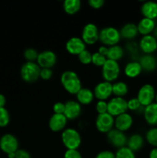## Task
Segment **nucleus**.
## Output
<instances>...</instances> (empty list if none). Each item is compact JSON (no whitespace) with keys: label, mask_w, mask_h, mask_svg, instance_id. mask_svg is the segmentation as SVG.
Masks as SVG:
<instances>
[{"label":"nucleus","mask_w":157,"mask_h":158,"mask_svg":"<svg viewBox=\"0 0 157 158\" xmlns=\"http://www.w3.org/2000/svg\"><path fill=\"white\" fill-rule=\"evenodd\" d=\"M60 83L63 89L71 95H75L83 87L81 79L75 71L67 69L60 76Z\"/></svg>","instance_id":"f257e3e1"},{"label":"nucleus","mask_w":157,"mask_h":158,"mask_svg":"<svg viewBox=\"0 0 157 158\" xmlns=\"http://www.w3.org/2000/svg\"><path fill=\"white\" fill-rule=\"evenodd\" d=\"M61 141L66 150H78L82 144V136L74 127H66L61 132Z\"/></svg>","instance_id":"f03ea898"},{"label":"nucleus","mask_w":157,"mask_h":158,"mask_svg":"<svg viewBox=\"0 0 157 158\" xmlns=\"http://www.w3.org/2000/svg\"><path fill=\"white\" fill-rule=\"evenodd\" d=\"M121 40L119 29L114 26H106L99 29V42H100L102 45L112 46L119 44Z\"/></svg>","instance_id":"7ed1b4c3"},{"label":"nucleus","mask_w":157,"mask_h":158,"mask_svg":"<svg viewBox=\"0 0 157 158\" xmlns=\"http://www.w3.org/2000/svg\"><path fill=\"white\" fill-rule=\"evenodd\" d=\"M41 67L36 62H25L20 68V77L26 83H32L39 79Z\"/></svg>","instance_id":"20e7f679"},{"label":"nucleus","mask_w":157,"mask_h":158,"mask_svg":"<svg viewBox=\"0 0 157 158\" xmlns=\"http://www.w3.org/2000/svg\"><path fill=\"white\" fill-rule=\"evenodd\" d=\"M121 73V67L119 62L108 60L101 68V74L103 80L114 83L117 81Z\"/></svg>","instance_id":"39448f33"},{"label":"nucleus","mask_w":157,"mask_h":158,"mask_svg":"<svg viewBox=\"0 0 157 158\" xmlns=\"http://www.w3.org/2000/svg\"><path fill=\"white\" fill-rule=\"evenodd\" d=\"M155 94L156 91L155 87L150 83H145L140 86L137 91L136 98L139 101L140 104L145 107L155 102Z\"/></svg>","instance_id":"423d86ee"},{"label":"nucleus","mask_w":157,"mask_h":158,"mask_svg":"<svg viewBox=\"0 0 157 158\" xmlns=\"http://www.w3.org/2000/svg\"><path fill=\"white\" fill-rule=\"evenodd\" d=\"M99 29L93 23H88L83 26L81 32V39L86 45L92 46L99 42Z\"/></svg>","instance_id":"0eeeda50"},{"label":"nucleus","mask_w":157,"mask_h":158,"mask_svg":"<svg viewBox=\"0 0 157 158\" xmlns=\"http://www.w3.org/2000/svg\"><path fill=\"white\" fill-rule=\"evenodd\" d=\"M108 112L115 117L122 114L128 112L127 100L125 97H112L108 100Z\"/></svg>","instance_id":"6e6552de"},{"label":"nucleus","mask_w":157,"mask_h":158,"mask_svg":"<svg viewBox=\"0 0 157 158\" xmlns=\"http://www.w3.org/2000/svg\"><path fill=\"white\" fill-rule=\"evenodd\" d=\"M115 117L109 113L103 114H97L95 120V127L97 131L101 134H107L114 128Z\"/></svg>","instance_id":"1a4fd4ad"},{"label":"nucleus","mask_w":157,"mask_h":158,"mask_svg":"<svg viewBox=\"0 0 157 158\" xmlns=\"http://www.w3.org/2000/svg\"><path fill=\"white\" fill-rule=\"evenodd\" d=\"M19 149V142L14 134H5L0 137V150L6 154L15 153Z\"/></svg>","instance_id":"9d476101"},{"label":"nucleus","mask_w":157,"mask_h":158,"mask_svg":"<svg viewBox=\"0 0 157 158\" xmlns=\"http://www.w3.org/2000/svg\"><path fill=\"white\" fill-rule=\"evenodd\" d=\"M92 90L97 100L107 101L112 96V83L102 80L95 85Z\"/></svg>","instance_id":"9b49d317"},{"label":"nucleus","mask_w":157,"mask_h":158,"mask_svg":"<svg viewBox=\"0 0 157 158\" xmlns=\"http://www.w3.org/2000/svg\"><path fill=\"white\" fill-rule=\"evenodd\" d=\"M106 140L111 146L119 149V148L126 146L128 136L126 133L122 132L115 128H113L106 134Z\"/></svg>","instance_id":"f8f14e48"},{"label":"nucleus","mask_w":157,"mask_h":158,"mask_svg":"<svg viewBox=\"0 0 157 158\" xmlns=\"http://www.w3.org/2000/svg\"><path fill=\"white\" fill-rule=\"evenodd\" d=\"M36 63L41 68L52 69L57 63V55L54 51L46 49L38 52Z\"/></svg>","instance_id":"ddd939ff"},{"label":"nucleus","mask_w":157,"mask_h":158,"mask_svg":"<svg viewBox=\"0 0 157 158\" xmlns=\"http://www.w3.org/2000/svg\"><path fill=\"white\" fill-rule=\"evenodd\" d=\"M68 119L64 114H52L48 121L49 130L54 133H61L64 131L68 125Z\"/></svg>","instance_id":"4468645a"},{"label":"nucleus","mask_w":157,"mask_h":158,"mask_svg":"<svg viewBox=\"0 0 157 158\" xmlns=\"http://www.w3.org/2000/svg\"><path fill=\"white\" fill-rule=\"evenodd\" d=\"M83 106L76 100H69L65 102L64 115L68 120H75L81 116Z\"/></svg>","instance_id":"2eb2a0df"},{"label":"nucleus","mask_w":157,"mask_h":158,"mask_svg":"<svg viewBox=\"0 0 157 158\" xmlns=\"http://www.w3.org/2000/svg\"><path fill=\"white\" fill-rule=\"evenodd\" d=\"M134 124V119L132 114L126 112L115 117V125L114 128L126 133L132 127Z\"/></svg>","instance_id":"dca6fc26"},{"label":"nucleus","mask_w":157,"mask_h":158,"mask_svg":"<svg viewBox=\"0 0 157 158\" xmlns=\"http://www.w3.org/2000/svg\"><path fill=\"white\" fill-rule=\"evenodd\" d=\"M138 46L143 54H152L157 50V40L152 34L142 35Z\"/></svg>","instance_id":"f3484780"},{"label":"nucleus","mask_w":157,"mask_h":158,"mask_svg":"<svg viewBox=\"0 0 157 158\" xmlns=\"http://www.w3.org/2000/svg\"><path fill=\"white\" fill-rule=\"evenodd\" d=\"M65 49L71 55L78 56L86 49V45L81 37L72 36L66 41Z\"/></svg>","instance_id":"a211bd4d"},{"label":"nucleus","mask_w":157,"mask_h":158,"mask_svg":"<svg viewBox=\"0 0 157 158\" xmlns=\"http://www.w3.org/2000/svg\"><path fill=\"white\" fill-rule=\"evenodd\" d=\"M143 71V68L139 62L136 60H130L126 63L123 68V73L129 79H135L139 77Z\"/></svg>","instance_id":"6ab92c4d"},{"label":"nucleus","mask_w":157,"mask_h":158,"mask_svg":"<svg viewBox=\"0 0 157 158\" xmlns=\"http://www.w3.org/2000/svg\"><path fill=\"white\" fill-rule=\"evenodd\" d=\"M143 118L148 125L157 127V103L155 102L143 107Z\"/></svg>","instance_id":"aec40b11"},{"label":"nucleus","mask_w":157,"mask_h":158,"mask_svg":"<svg viewBox=\"0 0 157 158\" xmlns=\"http://www.w3.org/2000/svg\"><path fill=\"white\" fill-rule=\"evenodd\" d=\"M140 12L144 18L155 20V19H157V2H143L140 6Z\"/></svg>","instance_id":"412c9836"},{"label":"nucleus","mask_w":157,"mask_h":158,"mask_svg":"<svg viewBox=\"0 0 157 158\" xmlns=\"http://www.w3.org/2000/svg\"><path fill=\"white\" fill-rule=\"evenodd\" d=\"M75 100L82 105L86 106L89 105L95 100L93 90L88 87H82L81 89L75 94Z\"/></svg>","instance_id":"4be33fe9"},{"label":"nucleus","mask_w":157,"mask_h":158,"mask_svg":"<svg viewBox=\"0 0 157 158\" xmlns=\"http://www.w3.org/2000/svg\"><path fill=\"white\" fill-rule=\"evenodd\" d=\"M136 26L139 34L142 35H146L152 33L154 29L156 26V24H155V21L154 19H150L143 17L138 22Z\"/></svg>","instance_id":"5701e85b"},{"label":"nucleus","mask_w":157,"mask_h":158,"mask_svg":"<svg viewBox=\"0 0 157 158\" xmlns=\"http://www.w3.org/2000/svg\"><path fill=\"white\" fill-rule=\"evenodd\" d=\"M119 32L122 39L129 41L134 40L139 34L136 24L134 23H125L119 29Z\"/></svg>","instance_id":"b1692460"},{"label":"nucleus","mask_w":157,"mask_h":158,"mask_svg":"<svg viewBox=\"0 0 157 158\" xmlns=\"http://www.w3.org/2000/svg\"><path fill=\"white\" fill-rule=\"evenodd\" d=\"M145 139L143 137V135L139 133H134L128 137L127 143L126 146L132 150L133 152H137L140 151L144 146Z\"/></svg>","instance_id":"393cba45"},{"label":"nucleus","mask_w":157,"mask_h":158,"mask_svg":"<svg viewBox=\"0 0 157 158\" xmlns=\"http://www.w3.org/2000/svg\"><path fill=\"white\" fill-rule=\"evenodd\" d=\"M143 71L152 72L157 67V60L152 54H143L138 60Z\"/></svg>","instance_id":"a878e982"},{"label":"nucleus","mask_w":157,"mask_h":158,"mask_svg":"<svg viewBox=\"0 0 157 158\" xmlns=\"http://www.w3.org/2000/svg\"><path fill=\"white\" fill-rule=\"evenodd\" d=\"M129 87L127 83L123 80H117L112 83V95L114 97H125L129 93Z\"/></svg>","instance_id":"bb28decb"},{"label":"nucleus","mask_w":157,"mask_h":158,"mask_svg":"<svg viewBox=\"0 0 157 158\" xmlns=\"http://www.w3.org/2000/svg\"><path fill=\"white\" fill-rule=\"evenodd\" d=\"M82 7V2L80 0H64L62 3V9L68 15H75L79 12Z\"/></svg>","instance_id":"cd10ccee"},{"label":"nucleus","mask_w":157,"mask_h":158,"mask_svg":"<svg viewBox=\"0 0 157 158\" xmlns=\"http://www.w3.org/2000/svg\"><path fill=\"white\" fill-rule=\"evenodd\" d=\"M125 50L122 46L119 44L114 45V46H109L108 49L106 58L108 60H114V61L119 62L123 56H124Z\"/></svg>","instance_id":"c85d7f7f"},{"label":"nucleus","mask_w":157,"mask_h":158,"mask_svg":"<svg viewBox=\"0 0 157 158\" xmlns=\"http://www.w3.org/2000/svg\"><path fill=\"white\" fill-rule=\"evenodd\" d=\"M145 140L152 147L157 148V127H152L146 131Z\"/></svg>","instance_id":"c756f323"},{"label":"nucleus","mask_w":157,"mask_h":158,"mask_svg":"<svg viewBox=\"0 0 157 158\" xmlns=\"http://www.w3.org/2000/svg\"><path fill=\"white\" fill-rule=\"evenodd\" d=\"M115 155V158H136L135 152L129 149L127 146L116 149Z\"/></svg>","instance_id":"7c9ffc66"},{"label":"nucleus","mask_w":157,"mask_h":158,"mask_svg":"<svg viewBox=\"0 0 157 158\" xmlns=\"http://www.w3.org/2000/svg\"><path fill=\"white\" fill-rule=\"evenodd\" d=\"M92 52L89 49H86L81 53L77 56L79 63L83 65H89L92 63Z\"/></svg>","instance_id":"2f4dec72"},{"label":"nucleus","mask_w":157,"mask_h":158,"mask_svg":"<svg viewBox=\"0 0 157 158\" xmlns=\"http://www.w3.org/2000/svg\"><path fill=\"white\" fill-rule=\"evenodd\" d=\"M10 114L6 107H0V127H6L10 123Z\"/></svg>","instance_id":"473e14b6"},{"label":"nucleus","mask_w":157,"mask_h":158,"mask_svg":"<svg viewBox=\"0 0 157 158\" xmlns=\"http://www.w3.org/2000/svg\"><path fill=\"white\" fill-rule=\"evenodd\" d=\"M38 52L35 48H26L23 52V56L28 62H36Z\"/></svg>","instance_id":"72a5a7b5"},{"label":"nucleus","mask_w":157,"mask_h":158,"mask_svg":"<svg viewBox=\"0 0 157 158\" xmlns=\"http://www.w3.org/2000/svg\"><path fill=\"white\" fill-rule=\"evenodd\" d=\"M107 60V58L105 56L102 55L99 52H92V63L94 66H97V67H101L105 64L106 61Z\"/></svg>","instance_id":"f704fd0d"},{"label":"nucleus","mask_w":157,"mask_h":158,"mask_svg":"<svg viewBox=\"0 0 157 158\" xmlns=\"http://www.w3.org/2000/svg\"><path fill=\"white\" fill-rule=\"evenodd\" d=\"M127 106L128 110L129 111H137L140 109L141 107H143L141 104H140L139 101L136 97H133L129 98L127 100Z\"/></svg>","instance_id":"c9c22d12"},{"label":"nucleus","mask_w":157,"mask_h":158,"mask_svg":"<svg viewBox=\"0 0 157 158\" xmlns=\"http://www.w3.org/2000/svg\"><path fill=\"white\" fill-rule=\"evenodd\" d=\"M95 110L98 114L108 112V102L106 100H97L95 104Z\"/></svg>","instance_id":"e433bc0d"},{"label":"nucleus","mask_w":157,"mask_h":158,"mask_svg":"<svg viewBox=\"0 0 157 158\" xmlns=\"http://www.w3.org/2000/svg\"><path fill=\"white\" fill-rule=\"evenodd\" d=\"M53 76V70L50 68H41L39 79L42 80H49Z\"/></svg>","instance_id":"4c0bfd02"},{"label":"nucleus","mask_w":157,"mask_h":158,"mask_svg":"<svg viewBox=\"0 0 157 158\" xmlns=\"http://www.w3.org/2000/svg\"><path fill=\"white\" fill-rule=\"evenodd\" d=\"M63 158H83V155L78 150H66Z\"/></svg>","instance_id":"58836bf2"},{"label":"nucleus","mask_w":157,"mask_h":158,"mask_svg":"<svg viewBox=\"0 0 157 158\" xmlns=\"http://www.w3.org/2000/svg\"><path fill=\"white\" fill-rule=\"evenodd\" d=\"M52 111H53V114H64L65 103L61 101L55 102L52 106Z\"/></svg>","instance_id":"ea45409f"},{"label":"nucleus","mask_w":157,"mask_h":158,"mask_svg":"<svg viewBox=\"0 0 157 158\" xmlns=\"http://www.w3.org/2000/svg\"><path fill=\"white\" fill-rule=\"evenodd\" d=\"M95 158H115V152L110 150H103L99 151Z\"/></svg>","instance_id":"a19ab883"},{"label":"nucleus","mask_w":157,"mask_h":158,"mask_svg":"<svg viewBox=\"0 0 157 158\" xmlns=\"http://www.w3.org/2000/svg\"><path fill=\"white\" fill-rule=\"evenodd\" d=\"M88 4L94 9H99L105 5L104 0H88Z\"/></svg>","instance_id":"79ce46f5"},{"label":"nucleus","mask_w":157,"mask_h":158,"mask_svg":"<svg viewBox=\"0 0 157 158\" xmlns=\"http://www.w3.org/2000/svg\"><path fill=\"white\" fill-rule=\"evenodd\" d=\"M15 154V158H31L30 153L26 150L22 149V148H19Z\"/></svg>","instance_id":"37998d69"},{"label":"nucleus","mask_w":157,"mask_h":158,"mask_svg":"<svg viewBox=\"0 0 157 158\" xmlns=\"http://www.w3.org/2000/svg\"><path fill=\"white\" fill-rule=\"evenodd\" d=\"M108 49H109V46H104V45H101V46H99L97 52H99V53L102 54V55L106 56V55H107V52H108Z\"/></svg>","instance_id":"c03bdc74"},{"label":"nucleus","mask_w":157,"mask_h":158,"mask_svg":"<svg viewBox=\"0 0 157 158\" xmlns=\"http://www.w3.org/2000/svg\"><path fill=\"white\" fill-rule=\"evenodd\" d=\"M149 158H157V148H153L149 154Z\"/></svg>","instance_id":"a18cd8bd"},{"label":"nucleus","mask_w":157,"mask_h":158,"mask_svg":"<svg viewBox=\"0 0 157 158\" xmlns=\"http://www.w3.org/2000/svg\"><path fill=\"white\" fill-rule=\"evenodd\" d=\"M6 104V98L2 94H0V107H5Z\"/></svg>","instance_id":"49530a36"},{"label":"nucleus","mask_w":157,"mask_h":158,"mask_svg":"<svg viewBox=\"0 0 157 158\" xmlns=\"http://www.w3.org/2000/svg\"><path fill=\"white\" fill-rule=\"evenodd\" d=\"M152 35H153V36L155 37V38L157 40V25H156V26H155V29H154V30H153V32H152Z\"/></svg>","instance_id":"de8ad7c7"},{"label":"nucleus","mask_w":157,"mask_h":158,"mask_svg":"<svg viewBox=\"0 0 157 158\" xmlns=\"http://www.w3.org/2000/svg\"><path fill=\"white\" fill-rule=\"evenodd\" d=\"M7 156H8V158H15V153H12V154H7Z\"/></svg>","instance_id":"09e8293b"},{"label":"nucleus","mask_w":157,"mask_h":158,"mask_svg":"<svg viewBox=\"0 0 157 158\" xmlns=\"http://www.w3.org/2000/svg\"><path fill=\"white\" fill-rule=\"evenodd\" d=\"M155 102L157 103V92H156V94H155Z\"/></svg>","instance_id":"8fccbe9b"}]
</instances>
